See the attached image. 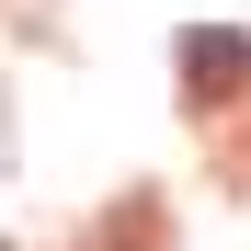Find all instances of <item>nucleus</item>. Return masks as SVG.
<instances>
[{
  "mask_svg": "<svg viewBox=\"0 0 251 251\" xmlns=\"http://www.w3.org/2000/svg\"><path fill=\"white\" fill-rule=\"evenodd\" d=\"M183 69H194V92H205V103L240 92V80H251V34H183Z\"/></svg>",
  "mask_w": 251,
  "mask_h": 251,
  "instance_id": "f257e3e1",
  "label": "nucleus"
}]
</instances>
